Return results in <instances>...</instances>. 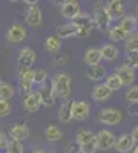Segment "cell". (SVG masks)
<instances>
[{"instance_id":"obj_46","label":"cell","mask_w":138,"mask_h":153,"mask_svg":"<svg viewBox=\"0 0 138 153\" xmlns=\"http://www.w3.org/2000/svg\"><path fill=\"white\" fill-rule=\"evenodd\" d=\"M134 153H138V144L135 146V149H134Z\"/></svg>"},{"instance_id":"obj_31","label":"cell","mask_w":138,"mask_h":153,"mask_svg":"<svg viewBox=\"0 0 138 153\" xmlns=\"http://www.w3.org/2000/svg\"><path fill=\"white\" fill-rule=\"evenodd\" d=\"M124 100H126L129 104L138 103V84L131 86V87L128 89V91L124 92Z\"/></svg>"},{"instance_id":"obj_23","label":"cell","mask_w":138,"mask_h":153,"mask_svg":"<svg viewBox=\"0 0 138 153\" xmlns=\"http://www.w3.org/2000/svg\"><path fill=\"white\" fill-rule=\"evenodd\" d=\"M120 26L126 31L129 35H132V34H135V31H137V28H138V20H137V17H134V16H124L123 19H120Z\"/></svg>"},{"instance_id":"obj_7","label":"cell","mask_w":138,"mask_h":153,"mask_svg":"<svg viewBox=\"0 0 138 153\" xmlns=\"http://www.w3.org/2000/svg\"><path fill=\"white\" fill-rule=\"evenodd\" d=\"M91 107L86 101H75L72 100V120L74 121H84L89 118Z\"/></svg>"},{"instance_id":"obj_41","label":"cell","mask_w":138,"mask_h":153,"mask_svg":"<svg viewBox=\"0 0 138 153\" xmlns=\"http://www.w3.org/2000/svg\"><path fill=\"white\" fill-rule=\"evenodd\" d=\"M128 115H131V117H138V103L128 106Z\"/></svg>"},{"instance_id":"obj_28","label":"cell","mask_w":138,"mask_h":153,"mask_svg":"<svg viewBox=\"0 0 138 153\" xmlns=\"http://www.w3.org/2000/svg\"><path fill=\"white\" fill-rule=\"evenodd\" d=\"M124 49L129 55L132 54H138V34H132L126 38L124 42Z\"/></svg>"},{"instance_id":"obj_19","label":"cell","mask_w":138,"mask_h":153,"mask_svg":"<svg viewBox=\"0 0 138 153\" xmlns=\"http://www.w3.org/2000/svg\"><path fill=\"white\" fill-rule=\"evenodd\" d=\"M101 60H103L101 49H98V48H89V49H86L84 57H83V61L86 63L87 66L100 65V61H101Z\"/></svg>"},{"instance_id":"obj_17","label":"cell","mask_w":138,"mask_h":153,"mask_svg":"<svg viewBox=\"0 0 138 153\" xmlns=\"http://www.w3.org/2000/svg\"><path fill=\"white\" fill-rule=\"evenodd\" d=\"M55 34L60 40H66V38H72L77 37V26H75L74 22L65 23V25H58L55 28Z\"/></svg>"},{"instance_id":"obj_43","label":"cell","mask_w":138,"mask_h":153,"mask_svg":"<svg viewBox=\"0 0 138 153\" xmlns=\"http://www.w3.org/2000/svg\"><path fill=\"white\" fill-rule=\"evenodd\" d=\"M57 63H58V65H63V63H68V58L66 57H60V55H57Z\"/></svg>"},{"instance_id":"obj_40","label":"cell","mask_w":138,"mask_h":153,"mask_svg":"<svg viewBox=\"0 0 138 153\" xmlns=\"http://www.w3.org/2000/svg\"><path fill=\"white\" fill-rule=\"evenodd\" d=\"M8 143H9V138H8V135H6L5 132L0 130V150L6 149V147H8Z\"/></svg>"},{"instance_id":"obj_24","label":"cell","mask_w":138,"mask_h":153,"mask_svg":"<svg viewBox=\"0 0 138 153\" xmlns=\"http://www.w3.org/2000/svg\"><path fill=\"white\" fill-rule=\"evenodd\" d=\"M120 54V51L115 45H112V43H107V45H103L101 46V55H103V60L106 61H114L117 60Z\"/></svg>"},{"instance_id":"obj_30","label":"cell","mask_w":138,"mask_h":153,"mask_svg":"<svg viewBox=\"0 0 138 153\" xmlns=\"http://www.w3.org/2000/svg\"><path fill=\"white\" fill-rule=\"evenodd\" d=\"M14 95H16V89H14V86L3 81L2 86H0V98L9 101V100L14 98Z\"/></svg>"},{"instance_id":"obj_29","label":"cell","mask_w":138,"mask_h":153,"mask_svg":"<svg viewBox=\"0 0 138 153\" xmlns=\"http://www.w3.org/2000/svg\"><path fill=\"white\" fill-rule=\"evenodd\" d=\"M97 135H94L91 130H87L84 129V127H81V129H78V132L75 133V141L80 143V144H86V143H89L91 139H94Z\"/></svg>"},{"instance_id":"obj_42","label":"cell","mask_w":138,"mask_h":153,"mask_svg":"<svg viewBox=\"0 0 138 153\" xmlns=\"http://www.w3.org/2000/svg\"><path fill=\"white\" fill-rule=\"evenodd\" d=\"M132 135H134V138H135V143L138 144V124L134 127V130H132Z\"/></svg>"},{"instance_id":"obj_5","label":"cell","mask_w":138,"mask_h":153,"mask_svg":"<svg viewBox=\"0 0 138 153\" xmlns=\"http://www.w3.org/2000/svg\"><path fill=\"white\" fill-rule=\"evenodd\" d=\"M35 52L31 49V48H22L20 52H19V57H17V66H19V71L20 69H31L32 65L35 63Z\"/></svg>"},{"instance_id":"obj_3","label":"cell","mask_w":138,"mask_h":153,"mask_svg":"<svg viewBox=\"0 0 138 153\" xmlns=\"http://www.w3.org/2000/svg\"><path fill=\"white\" fill-rule=\"evenodd\" d=\"M123 118V113L117 107H106L103 110H100L98 113V123H101L104 126H117L120 124Z\"/></svg>"},{"instance_id":"obj_47","label":"cell","mask_w":138,"mask_h":153,"mask_svg":"<svg viewBox=\"0 0 138 153\" xmlns=\"http://www.w3.org/2000/svg\"><path fill=\"white\" fill-rule=\"evenodd\" d=\"M66 2H78V0H66Z\"/></svg>"},{"instance_id":"obj_32","label":"cell","mask_w":138,"mask_h":153,"mask_svg":"<svg viewBox=\"0 0 138 153\" xmlns=\"http://www.w3.org/2000/svg\"><path fill=\"white\" fill-rule=\"evenodd\" d=\"M6 153H25L22 141H17V139H9L8 147H6Z\"/></svg>"},{"instance_id":"obj_4","label":"cell","mask_w":138,"mask_h":153,"mask_svg":"<svg viewBox=\"0 0 138 153\" xmlns=\"http://www.w3.org/2000/svg\"><path fill=\"white\" fill-rule=\"evenodd\" d=\"M75 26H77V37H87L91 34L92 28H94V17H91L89 14H84V12H81V14L74 20Z\"/></svg>"},{"instance_id":"obj_39","label":"cell","mask_w":138,"mask_h":153,"mask_svg":"<svg viewBox=\"0 0 138 153\" xmlns=\"http://www.w3.org/2000/svg\"><path fill=\"white\" fill-rule=\"evenodd\" d=\"M66 153H81V144L77 141H72L66 146Z\"/></svg>"},{"instance_id":"obj_37","label":"cell","mask_w":138,"mask_h":153,"mask_svg":"<svg viewBox=\"0 0 138 153\" xmlns=\"http://www.w3.org/2000/svg\"><path fill=\"white\" fill-rule=\"evenodd\" d=\"M48 81V72L45 69H39L35 71V78H34V84L37 86H42Z\"/></svg>"},{"instance_id":"obj_33","label":"cell","mask_w":138,"mask_h":153,"mask_svg":"<svg viewBox=\"0 0 138 153\" xmlns=\"http://www.w3.org/2000/svg\"><path fill=\"white\" fill-rule=\"evenodd\" d=\"M98 150V143H97V136L91 139L89 143L81 144V153H97Z\"/></svg>"},{"instance_id":"obj_21","label":"cell","mask_w":138,"mask_h":153,"mask_svg":"<svg viewBox=\"0 0 138 153\" xmlns=\"http://www.w3.org/2000/svg\"><path fill=\"white\" fill-rule=\"evenodd\" d=\"M58 120L60 123L68 124L72 121V100H65L58 109Z\"/></svg>"},{"instance_id":"obj_8","label":"cell","mask_w":138,"mask_h":153,"mask_svg":"<svg viewBox=\"0 0 138 153\" xmlns=\"http://www.w3.org/2000/svg\"><path fill=\"white\" fill-rule=\"evenodd\" d=\"M117 136L114 132H110L107 129H103L97 133V143H98V150H109L115 146Z\"/></svg>"},{"instance_id":"obj_10","label":"cell","mask_w":138,"mask_h":153,"mask_svg":"<svg viewBox=\"0 0 138 153\" xmlns=\"http://www.w3.org/2000/svg\"><path fill=\"white\" fill-rule=\"evenodd\" d=\"M26 38V28L23 25H11L6 31V40L9 43H20Z\"/></svg>"},{"instance_id":"obj_36","label":"cell","mask_w":138,"mask_h":153,"mask_svg":"<svg viewBox=\"0 0 138 153\" xmlns=\"http://www.w3.org/2000/svg\"><path fill=\"white\" fill-rule=\"evenodd\" d=\"M32 86H34V83L23 81V80H20V81H19V92L23 95V98L32 92Z\"/></svg>"},{"instance_id":"obj_48","label":"cell","mask_w":138,"mask_h":153,"mask_svg":"<svg viewBox=\"0 0 138 153\" xmlns=\"http://www.w3.org/2000/svg\"><path fill=\"white\" fill-rule=\"evenodd\" d=\"M9 2H12V3H16V2H19V0H9Z\"/></svg>"},{"instance_id":"obj_12","label":"cell","mask_w":138,"mask_h":153,"mask_svg":"<svg viewBox=\"0 0 138 153\" xmlns=\"http://www.w3.org/2000/svg\"><path fill=\"white\" fill-rule=\"evenodd\" d=\"M60 14L63 16V19H68V20L74 22L81 14V8H80L78 2H65V3H61Z\"/></svg>"},{"instance_id":"obj_45","label":"cell","mask_w":138,"mask_h":153,"mask_svg":"<svg viewBox=\"0 0 138 153\" xmlns=\"http://www.w3.org/2000/svg\"><path fill=\"white\" fill-rule=\"evenodd\" d=\"M31 153H45V150H42V149H34Z\"/></svg>"},{"instance_id":"obj_16","label":"cell","mask_w":138,"mask_h":153,"mask_svg":"<svg viewBox=\"0 0 138 153\" xmlns=\"http://www.w3.org/2000/svg\"><path fill=\"white\" fill-rule=\"evenodd\" d=\"M115 74L121 78V81H123V86H128V87H131V86H134V83H135V69H132V68H128V66H124V65H121L120 68H117V71H115Z\"/></svg>"},{"instance_id":"obj_11","label":"cell","mask_w":138,"mask_h":153,"mask_svg":"<svg viewBox=\"0 0 138 153\" xmlns=\"http://www.w3.org/2000/svg\"><path fill=\"white\" fill-rule=\"evenodd\" d=\"M39 94H40V97H42V103H43V106H46V107H49V106H52L54 103H55V91H54V86H52V83H45V84H42V86H39Z\"/></svg>"},{"instance_id":"obj_34","label":"cell","mask_w":138,"mask_h":153,"mask_svg":"<svg viewBox=\"0 0 138 153\" xmlns=\"http://www.w3.org/2000/svg\"><path fill=\"white\" fill-rule=\"evenodd\" d=\"M12 112V106L8 100L0 98V118H6L8 115Z\"/></svg>"},{"instance_id":"obj_35","label":"cell","mask_w":138,"mask_h":153,"mask_svg":"<svg viewBox=\"0 0 138 153\" xmlns=\"http://www.w3.org/2000/svg\"><path fill=\"white\" fill-rule=\"evenodd\" d=\"M19 76H20V80H23V81L34 83L35 71H32V69H20V71H19Z\"/></svg>"},{"instance_id":"obj_27","label":"cell","mask_w":138,"mask_h":153,"mask_svg":"<svg viewBox=\"0 0 138 153\" xmlns=\"http://www.w3.org/2000/svg\"><path fill=\"white\" fill-rule=\"evenodd\" d=\"M129 37V34L124 31L120 25H117V26H114V28H110V31H109V38L112 42H123V40H126V38Z\"/></svg>"},{"instance_id":"obj_1","label":"cell","mask_w":138,"mask_h":153,"mask_svg":"<svg viewBox=\"0 0 138 153\" xmlns=\"http://www.w3.org/2000/svg\"><path fill=\"white\" fill-rule=\"evenodd\" d=\"M52 86H54V91L55 95L61 100H69L71 97V89H72V80H71V75L66 72H58L54 75V78L51 80Z\"/></svg>"},{"instance_id":"obj_15","label":"cell","mask_w":138,"mask_h":153,"mask_svg":"<svg viewBox=\"0 0 138 153\" xmlns=\"http://www.w3.org/2000/svg\"><path fill=\"white\" fill-rule=\"evenodd\" d=\"M43 22V14H42V9L37 6V5H31L28 6V11H26V23L32 28H37L40 26Z\"/></svg>"},{"instance_id":"obj_2","label":"cell","mask_w":138,"mask_h":153,"mask_svg":"<svg viewBox=\"0 0 138 153\" xmlns=\"http://www.w3.org/2000/svg\"><path fill=\"white\" fill-rule=\"evenodd\" d=\"M94 23L95 26L101 31V32H109L110 31V23H112V19L107 12V8L106 5L97 2L95 3V9H94Z\"/></svg>"},{"instance_id":"obj_6","label":"cell","mask_w":138,"mask_h":153,"mask_svg":"<svg viewBox=\"0 0 138 153\" xmlns=\"http://www.w3.org/2000/svg\"><path fill=\"white\" fill-rule=\"evenodd\" d=\"M135 138L132 133H121L118 138H117V141H115V146L114 149L118 152V153H128L131 150L135 149Z\"/></svg>"},{"instance_id":"obj_20","label":"cell","mask_w":138,"mask_h":153,"mask_svg":"<svg viewBox=\"0 0 138 153\" xmlns=\"http://www.w3.org/2000/svg\"><path fill=\"white\" fill-rule=\"evenodd\" d=\"M86 76L87 80L91 81H100V80H104L106 78V68L101 65H95V66H89L86 69Z\"/></svg>"},{"instance_id":"obj_25","label":"cell","mask_w":138,"mask_h":153,"mask_svg":"<svg viewBox=\"0 0 138 153\" xmlns=\"http://www.w3.org/2000/svg\"><path fill=\"white\" fill-rule=\"evenodd\" d=\"M45 49L46 52L49 54H58L60 49H61V43H60V38L55 35H51V37H46L45 40Z\"/></svg>"},{"instance_id":"obj_44","label":"cell","mask_w":138,"mask_h":153,"mask_svg":"<svg viewBox=\"0 0 138 153\" xmlns=\"http://www.w3.org/2000/svg\"><path fill=\"white\" fill-rule=\"evenodd\" d=\"M23 2L26 3L28 6H31V5H37V3L40 2V0H23Z\"/></svg>"},{"instance_id":"obj_50","label":"cell","mask_w":138,"mask_h":153,"mask_svg":"<svg viewBox=\"0 0 138 153\" xmlns=\"http://www.w3.org/2000/svg\"><path fill=\"white\" fill-rule=\"evenodd\" d=\"M137 16H138V8H137Z\"/></svg>"},{"instance_id":"obj_14","label":"cell","mask_w":138,"mask_h":153,"mask_svg":"<svg viewBox=\"0 0 138 153\" xmlns=\"http://www.w3.org/2000/svg\"><path fill=\"white\" fill-rule=\"evenodd\" d=\"M9 138L11 139H17V141H25L29 138V127L25 123H17L12 124L9 129Z\"/></svg>"},{"instance_id":"obj_13","label":"cell","mask_w":138,"mask_h":153,"mask_svg":"<svg viewBox=\"0 0 138 153\" xmlns=\"http://www.w3.org/2000/svg\"><path fill=\"white\" fill-rule=\"evenodd\" d=\"M110 95H112V91L104 83H97L92 87V92H91V97L95 103H103V101L110 98Z\"/></svg>"},{"instance_id":"obj_22","label":"cell","mask_w":138,"mask_h":153,"mask_svg":"<svg viewBox=\"0 0 138 153\" xmlns=\"http://www.w3.org/2000/svg\"><path fill=\"white\" fill-rule=\"evenodd\" d=\"M45 138L51 143H57L60 139H63V130L55 124H49L45 129Z\"/></svg>"},{"instance_id":"obj_18","label":"cell","mask_w":138,"mask_h":153,"mask_svg":"<svg viewBox=\"0 0 138 153\" xmlns=\"http://www.w3.org/2000/svg\"><path fill=\"white\" fill-rule=\"evenodd\" d=\"M106 8L112 20H118L124 17V6L121 0H107Z\"/></svg>"},{"instance_id":"obj_38","label":"cell","mask_w":138,"mask_h":153,"mask_svg":"<svg viewBox=\"0 0 138 153\" xmlns=\"http://www.w3.org/2000/svg\"><path fill=\"white\" fill-rule=\"evenodd\" d=\"M123 65L128 66V68H132V69H138V54L129 55L126 60L123 61Z\"/></svg>"},{"instance_id":"obj_49","label":"cell","mask_w":138,"mask_h":153,"mask_svg":"<svg viewBox=\"0 0 138 153\" xmlns=\"http://www.w3.org/2000/svg\"><path fill=\"white\" fill-rule=\"evenodd\" d=\"M2 83H3V80H2V76H0V86H2Z\"/></svg>"},{"instance_id":"obj_9","label":"cell","mask_w":138,"mask_h":153,"mask_svg":"<svg viewBox=\"0 0 138 153\" xmlns=\"http://www.w3.org/2000/svg\"><path fill=\"white\" fill-rule=\"evenodd\" d=\"M42 106H43V103H42V97H40L39 91H32L29 95L23 98V109L29 113L37 112Z\"/></svg>"},{"instance_id":"obj_26","label":"cell","mask_w":138,"mask_h":153,"mask_svg":"<svg viewBox=\"0 0 138 153\" xmlns=\"http://www.w3.org/2000/svg\"><path fill=\"white\" fill-rule=\"evenodd\" d=\"M104 84L110 89L112 92H117V91H120V89L123 87V81H121V78L115 72L106 76V78H104Z\"/></svg>"}]
</instances>
